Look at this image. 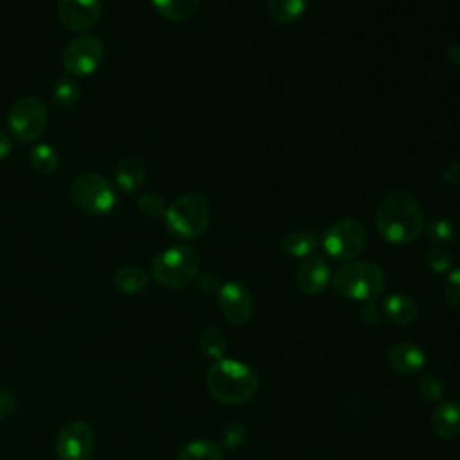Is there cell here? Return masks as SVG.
I'll return each instance as SVG.
<instances>
[{
    "label": "cell",
    "mask_w": 460,
    "mask_h": 460,
    "mask_svg": "<svg viewBox=\"0 0 460 460\" xmlns=\"http://www.w3.org/2000/svg\"><path fill=\"white\" fill-rule=\"evenodd\" d=\"M376 228L392 244H410L424 230V216L419 201L406 190L388 192L377 205Z\"/></svg>",
    "instance_id": "1"
},
{
    "label": "cell",
    "mask_w": 460,
    "mask_h": 460,
    "mask_svg": "<svg viewBox=\"0 0 460 460\" xmlns=\"http://www.w3.org/2000/svg\"><path fill=\"white\" fill-rule=\"evenodd\" d=\"M210 395L223 404H244L259 390V377L255 370L237 359H216L205 376Z\"/></svg>",
    "instance_id": "2"
},
{
    "label": "cell",
    "mask_w": 460,
    "mask_h": 460,
    "mask_svg": "<svg viewBox=\"0 0 460 460\" xmlns=\"http://www.w3.org/2000/svg\"><path fill=\"white\" fill-rule=\"evenodd\" d=\"M332 289L354 302H374L385 289V273L372 261H350L331 277Z\"/></svg>",
    "instance_id": "3"
},
{
    "label": "cell",
    "mask_w": 460,
    "mask_h": 460,
    "mask_svg": "<svg viewBox=\"0 0 460 460\" xmlns=\"http://www.w3.org/2000/svg\"><path fill=\"white\" fill-rule=\"evenodd\" d=\"M164 217L165 226L172 235L180 239H196L208 226L210 207L203 194L187 192L167 205Z\"/></svg>",
    "instance_id": "4"
},
{
    "label": "cell",
    "mask_w": 460,
    "mask_h": 460,
    "mask_svg": "<svg viewBox=\"0 0 460 460\" xmlns=\"http://www.w3.org/2000/svg\"><path fill=\"white\" fill-rule=\"evenodd\" d=\"M199 270V253L187 244L171 246L160 252L151 262L153 279L169 289H181L190 284Z\"/></svg>",
    "instance_id": "5"
},
{
    "label": "cell",
    "mask_w": 460,
    "mask_h": 460,
    "mask_svg": "<svg viewBox=\"0 0 460 460\" xmlns=\"http://www.w3.org/2000/svg\"><path fill=\"white\" fill-rule=\"evenodd\" d=\"M72 201L84 212L102 216L113 210L117 205V194L113 185L97 172H83L70 183Z\"/></svg>",
    "instance_id": "6"
},
{
    "label": "cell",
    "mask_w": 460,
    "mask_h": 460,
    "mask_svg": "<svg viewBox=\"0 0 460 460\" xmlns=\"http://www.w3.org/2000/svg\"><path fill=\"white\" fill-rule=\"evenodd\" d=\"M367 243V234L363 225L358 219H340L329 226L323 235V250L329 257L336 261H352L356 259Z\"/></svg>",
    "instance_id": "7"
},
{
    "label": "cell",
    "mask_w": 460,
    "mask_h": 460,
    "mask_svg": "<svg viewBox=\"0 0 460 460\" xmlns=\"http://www.w3.org/2000/svg\"><path fill=\"white\" fill-rule=\"evenodd\" d=\"M7 124L16 140L34 142L45 131L47 110L38 97H22L11 106Z\"/></svg>",
    "instance_id": "8"
},
{
    "label": "cell",
    "mask_w": 460,
    "mask_h": 460,
    "mask_svg": "<svg viewBox=\"0 0 460 460\" xmlns=\"http://www.w3.org/2000/svg\"><path fill=\"white\" fill-rule=\"evenodd\" d=\"M102 41L93 34H81L70 40L63 50V66L77 77L90 75L102 61Z\"/></svg>",
    "instance_id": "9"
},
{
    "label": "cell",
    "mask_w": 460,
    "mask_h": 460,
    "mask_svg": "<svg viewBox=\"0 0 460 460\" xmlns=\"http://www.w3.org/2000/svg\"><path fill=\"white\" fill-rule=\"evenodd\" d=\"M95 447V435L90 424L72 420L65 424L56 438V455L59 460H88Z\"/></svg>",
    "instance_id": "10"
},
{
    "label": "cell",
    "mask_w": 460,
    "mask_h": 460,
    "mask_svg": "<svg viewBox=\"0 0 460 460\" xmlns=\"http://www.w3.org/2000/svg\"><path fill=\"white\" fill-rule=\"evenodd\" d=\"M217 305L223 316L234 325L246 323L253 314V298L250 291L235 280L225 282L217 289Z\"/></svg>",
    "instance_id": "11"
},
{
    "label": "cell",
    "mask_w": 460,
    "mask_h": 460,
    "mask_svg": "<svg viewBox=\"0 0 460 460\" xmlns=\"http://www.w3.org/2000/svg\"><path fill=\"white\" fill-rule=\"evenodd\" d=\"M58 16L68 31L86 32L101 16V0H59Z\"/></svg>",
    "instance_id": "12"
},
{
    "label": "cell",
    "mask_w": 460,
    "mask_h": 460,
    "mask_svg": "<svg viewBox=\"0 0 460 460\" xmlns=\"http://www.w3.org/2000/svg\"><path fill=\"white\" fill-rule=\"evenodd\" d=\"M296 288L309 296H316L325 291L331 282V268L327 261L318 255H309L302 259L295 271Z\"/></svg>",
    "instance_id": "13"
},
{
    "label": "cell",
    "mask_w": 460,
    "mask_h": 460,
    "mask_svg": "<svg viewBox=\"0 0 460 460\" xmlns=\"http://www.w3.org/2000/svg\"><path fill=\"white\" fill-rule=\"evenodd\" d=\"M388 365L399 376H413L424 368L426 352L413 341H397L388 350Z\"/></svg>",
    "instance_id": "14"
},
{
    "label": "cell",
    "mask_w": 460,
    "mask_h": 460,
    "mask_svg": "<svg viewBox=\"0 0 460 460\" xmlns=\"http://www.w3.org/2000/svg\"><path fill=\"white\" fill-rule=\"evenodd\" d=\"M431 429L444 440L460 437V402L440 401L431 411Z\"/></svg>",
    "instance_id": "15"
},
{
    "label": "cell",
    "mask_w": 460,
    "mask_h": 460,
    "mask_svg": "<svg viewBox=\"0 0 460 460\" xmlns=\"http://www.w3.org/2000/svg\"><path fill=\"white\" fill-rule=\"evenodd\" d=\"M318 246V237L314 232L307 230H293L282 235L279 248L286 257L291 259H305L309 257Z\"/></svg>",
    "instance_id": "16"
},
{
    "label": "cell",
    "mask_w": 460,
    "mask_h": 460,
    "mask_svg": "<svg viewBox=\"0 0 460 460\" xmlns=\"http://www.w3.org/2000/svg\"><path fill=\"white\" fill-rule=\"evenodd\" d=\"M146 180V167L138 158L128 156L119 162L115 169V183L124 194L137 192Z\"/></svg>",
    "instance_id": "17"
},
{
    "label": "cell",
    "mask_w": 460,
    "mask_h": 460,
    "mask_svg": "<svg viewBox=\"0 0 460 460\" xmlns=\"http://www.w3.org/2000/svg\"><path fill=\"white\" fill-rule=\"evenodd\" d=\"M381 311L390 322L397 325H408L417 318V304L404 293H394L386 296Z\"/></svg>",
    "instance_id": "18"
},
{
    "label": "cell",
    "mask_w": 460,
    "mask_h": 460,
    "mask_svg": "<svg viewBox=\"0 0 460 460\" xmlns=\"http://www.w3.org/2000/svg\"><path fill=\"white\" fill-rule=\"evenodd\" d=\"M156 13L169 22H183L199 7L201 0H151Z\"/></svg>",
    "instance_id": "19"
},
{
    "label": "cell",
    "mask_w": 460,
    "mask_h": 460,
    "mask_svg": "<svg viewBox=\"0 0 460 460\" xmlns=\"http://www.w3.org/2000/svg\"><path fill=\"white\" fill-rule=\"evenodd\" d=\"M115 288L124 295H137L147 288V273L138 266H122L115 273Z\"/></svg>",
    "instance_id": "20"
},
{
    "label": "cell",
    "mask_w": 460,
    "mask_h": 460,
    "mask_svg": "<svg viewBox=\"0 0 460 460\" xmlns=\"http://www.w3.org/2000/svg\"><path fill=\"white\" fill-rule=\"evenodd\" d=\"M178 460H223V449L212 440L198 438L187 442L180 449Z\"/></svg>",
    "instance_id": "21"
},
{
    "label": "cell",
    "mask_w": 460,
    "mask_h": 460,
    "mask_svg": "<svg viewBox=\"0 0 460 460\" xmlns=\"http://www.w3.org/2000/svg\"><path fill=\"white\" fill-rule=\"evenodd\" d=\"M305 11V0H268L270 16L282 25L295 23Z\"/></svg>",
    "instance_id": "22"
},
{
    "label": "cell",
    "mask_w": 460,
    "mask_h": 460,
    "mask_svg": "<svg viewBox=\"0 0 460 460\" xmlns=\"http://www.w3.org/2000/svg\"><path fill=\"white\" fill-rule=\"evenodd\" d=\"M31 167L40 174H52L59 165V156L56 149L49 144H38L29 153Z\"/></svg>",
    "instance_id": "23"
},
{
    "label": "cell",
    "mask_w": 460,
    "mask_h": 460,
    "mask_svg": "<svg viewBox=\"0 0 460 460\" xmlns=\"http://www.w3.org/2000/svg\"><path fill=\"white\" fill-rule=\"evenodd\" d=\"M199 347L210 359H221L226 352V336L216 327H207L199 334Z\"/></svg>",
    "instance_id": "24"
},
{
    "label": "cell",
    "mask_w": 460,
    "mask_h": 460,
    "mask_svg": "<svg viewBox=\"0 0 460 460\" xmlns=\"http://www.w3.org/2000/svg\"><path fill=\"white\" fill-rule=\"evenodd\" d=\"M426 235L433 243H449L456 237V226L451 219L446 217H435L424 225Z\"/></svg>",
    "instance_id": "25"
},
{
    "label": "cell",
    "mask_w": 460,
    "mask_h": 460,
    "mask_svg": "<svg viewBox=\"0 0 460 460\" xmlns=\"http://www.w3.org/2000/svg\"><path fill=\"white\" fill-rule=\"evenodd\" d=\"M79 99V86L72 77H61L54 86V101L61 108H70Z\"/></svg>",
    "instance_id": "26"
},
{
    "label": "cell",
    "mask_w": 460,
    "mask_h": 460,
    "mask_svg": "<svg viewBox=\"0 0 460 460\" xmlns=\"http://www.w3.org/2000/svg\"><path fill=\"white\" fill-rule=\"evenodd\" d=\"M246 438H248V428L243 422H230L228 426H225V429L221 433L223 446L228 449L241 447Z\"/></svg>",
    "instance_id": "27"
},
{
    "label": "cell",
    "mask_w": 460,
    "mask_h": 460,
    "mask_svg": "<svg viewBox=\"0 0 460 460\" xmlns=\"http://www.w3.org/2000/svg\"><path fill=\"white\" fill-rule=\"evenodd\" d=\"M419 392L428 401H440L444 394V385L437 376L422 374L419 377Z\"/></svg>",
    "instance_id": "28"
},
{
    "label": "cell",
    "mask_w": 460,
    "mask_h": 460,
    "mask_svg": "<svg viewBox=\"0 0 460 460\" xmlns=\"http://www.w3.org/2000/svg\"><path fill=\"white\" fill-rule=\"evenodd\" d=\"M138 208L140 212H144L146 216L149 217H156V216H162L167 208L164 198L156 192H144L140 198H138Z\"/></svg>",
    "instance_id": "29"
},
{
    "label": "cell",
    "mask_w": 460,
    "mask_h": 460,
    "mask_svg": "<svg viewBox=\"0 0 460 460\" xmlns=\"http://www.w3.org/2000/svg\"><path fill=\"white\" fill-rule=\"evenodd\" d=\"M451 253L440 246H435L431 248L428 253H426V262L428 266L431 268V271L435 273H446L449 271L451 268Z\"/></svg>",
    "instance_id": "30"
},
{
    "label": "cell",
    "mask_w": 460,
    "mask_h": 460,
    "mask_svg": "<svg viewBox=\"0 0 460 460\" xmlns=\"http://www.w3.org/2000/svg\"><path fill=\"white\" fill-rule=\"evenodd\" d=\"M444 296L449 305L460 307V268H455L447 273L444 282Z\"/></svg>",
    "instance_id": "31"
},
{
    "label": "cell",
    "mask_w": 460,
    "mask_h": 460,
    "mask_svg": "<svg viewBox=\"0 0 460 460\" xmlns=\"http://www.w3.org/2000/svg\"><path fill=\"white\" fill-rule=\"evenodd\" d=\"M14 410H16V395L7 388H0V419H7Z\"/></svg>",
    "instance_id": "32"
},
{
    "label": "cell",
    "mask_w": 460,
    "mask_h": 460,
    "mask_svg": "<svg viewBox=\"0 0 460 460\" xmlns=\"http://www.w3.org/2000/svg\"><path fill=\"white\" fill-rule=\"evenodd\" d=\"M440 176L446 183L449 185H460V160H453V162H447L442 171H440Z\"/></svg>",
    "instance_id": "33"
},
{
    "label": "cell",
    "mask_w": 460,
    "mask_h": 460,
    "mask_svg": "<svg viewBox=\"0 0 460 460\" xmlns=\"http://www.w3.org/2000/svg\"><path fill=\"white\" fill-rule=\"evenodd\" d=\"M359 316L367 325H377L381 320V309L374 302H365L359 311Z\"/></svg>",
    "instance_id": "34"
},
{
    "label": "cell",
    "mask_w": 460,
    "mask_h": 460,
    "mask_svg": "<svg viewBox=\"0 0 460 460\" xmlns=\"http://www.w3.org/2000/svg\"><path fill=\"white\" fill-rule=\"evenodd\" d=\"M196 284H198V289H199L201 293H205V295L217 293V289L221 288V286H219L217 277H216V275H212V273H201V275L198 277Z\"/></svg>",
    "instance_id": "35"
},
{
    "label": "cell",
    "mask_w": 460,
    "mask_h": 460,
    "mask_svg": "<svg viewBox=\"0 0 460 460\" xmlns=\"http://www.w3.org/2000/svg\"><path fill=\"white\" fill-rule=\"evenodd\" d=\"M9 153H11V138L7 137V133L0 129V160H4Z\"/></svg>",
    "instance_id": "36"
},
{
    "label": "cell",
    "mask_w": 460,
    "mask_h": 460,
    "mask_svg": "<svg viewBox=\"0 0 460 460\" xmlns=\"http://www.w3.org/2000/svg\"><path fill=\"white\" fill-rule=\"evenodd\" d=\"M446 58L456 65H460V45L453 43V45H447L446 47Z\"/></svg>",
    "instance_id": "37"
}]
</instances>
